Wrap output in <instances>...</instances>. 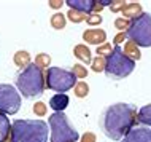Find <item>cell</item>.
Returning <instances> with one entry per match:
<instances>
[{"label":"cell","instance_id":"obj_1","mask_svg":"<svg viewBox=\"0 0 151 142\" xmlns=\"http://www.w3.org/2000/svg\"><path fill=\"white\" fill-rule=\"evenodd\" d=\"M137 115L138 112L130 104L118 102L113 104L105 110L102 126H104L105 136L111 141H122L132 128L137 126Z\"/></svg>","mask_w":151,"mask_h":142},{"label":"cell","instance_id":"obj_2","mask_svg":"<svg viewBox=\"0 0 151 142\" xmlns=\"http://www.w3.org/2000/svg\"><path fill=\"white\" fill-rule=\"evenodd\" d=\"M13 142H48V123L43 120H14L11 123Z\"/></svg>","mask_w":151,"mask_h":142},{"label":"cell","instance_id":"obj_3","mask_svg":"<svg viewBox=\"0 0 151 142\" xmlns=\"http://www.w3.org/2000/svg\"><path fill=\"white\" fill-rule=\"evenodd\" d=\"M16 88L19 90V94H22L26 99H34V97L43 94L45 88H46L43 70L32 62L29 67L22 69L18 74Z\"/></svg>","mask_w":151,"mask_h":142},{"label":"cell","instance_id":"obj_4","mask_svg":"<svg viewBox=\"0 0 151 142\" xmlns=\"http://www.w3.org/2000/svg\"><path fill=\"white\" fill-rule=\"evenodd\" d=\"M48 125L51 131V142H76L80 134L68 123V117L64 112H54L48 117Z\"/></svg>","mask_w":151,"mask_h":142},{"label":"cell","instance_id":"obj_5","mask_svg":"<svg viewBox=\"0 0 151 142\" xmlns=\"http://www.w3.org/2000/svg\"><path fill=\"white\" fill-rule=\"evenodd\" d=\"M135 69V61L129 59L124 54L121 46L115 45L113 54L107 58V67H105V74L111 80H122L129 77Z\"/></svg>","mask_w":151,"mask_h":142},{"label":"cell","instance_id":"obj_6","mask_svg":"<svg viewBox=\"0 0 151 142\" xmlns=\"http://www.w3.org/2000/svg\"><path fill=\"white\" fill-rule=\"evenodd\" d=\"M45 82H46V88L52 90L56 93H65L72 88H75L76 77L73 75L72 70H65L60 67H50L45 72Z\"/></svg>","mask_w":151,"mask_h":142},{"label":"cell","instance_id":"obj_7","mask_svg":"<svg viewBox=\"0 0 151 142\" xmlns=\"http://www.w3.org/2000/svg\"><path fill=\"white\" fill-rule=\"evenodd\" d=\"M126 34H127V38L132 40L137 46L150 48L151 46V14L143 13L137 19L130 21V27Z\"/></svg>","mask_w":151,"mask_h":142},{"label":"cell","instance_id":"obj_8","mask_svg":"<svg viewBox=\"0 0 151 142\" xmlns=\"http://www.w3.org/2000/svg\"><path fill=\"white\" fill-rule=\"evenodd\" d=\"M21 107V94L13 85L0 83V113L14 115Z\"/></svg>","mask_w":151,"mask_h":142},{"label":"cell","instance_id":"obj_9","mask_svg":"<svg viewBox=\"0 0 151 142\" xmlns=\"http://www.w3.org/2000/svg\"><path fill=\"white\" fill-rule=\"evenodd\" d=\"M121 142H151V128L135 126L122 137Z\"/></svg>","mask_w":151,"mask_h":142},{"label":"cell","instance_id":"obj_10","mask_svg":"<svg viewBox=\"0 0 151 142\" xmlns=\"http://www.w3.org/2000/svg\"><path fill=\"white\" fill-rule=\"evenodd\" d=\"M83 40L89 45L102 46L104 43H107V32L104 29H86L83 32Z\"/></svg>","mask_w":151,"mask_h":142},{"label":"cell","instance_id":"obj_11","mask_svg":"<svg viewBox=\"0 0 151 142\" xmlns=\"http://www.w3.org/2000/svg\"><path fill=\"white\" fill-rule=\"evenodd\" d=\"M65 5L68 7V10H76L81 11V13L91 14L94 5H96V0H67Z\"/></svg>","mask_w":151,"mask_h":142},{"label":"cell","instance_id":"obj_12","mask_svg":"<svg viewBox=\"0 0 151 142\" xmlns=\"http://www.w3.org/2000/svg\"><path fill=\"white\" fill-rule=\"evenodd\" d=\"M121 13H122V18L124 19L134 21V19H137L138 16L143 14V8H142V5L138 2H130L124 7V10H122Z\"/></svg>","mask_w":151,"mask_h":142},{"label":"cell","instance_id":"obj_13","mask_svg":"<svg viewBox=\"0 0 151 142\" xmlns=\"http://www.w3.org/2000/svg\"><path fill=\"white\" fill-rule=\"evenodd\" d=\"M68 102H70V99H68V96L65 93H58V94H54L50 99V107L54 112H64L67 109Z\"/></svg>","mask_w":151,"mask_h":142},{"label":"cell","instance_id":"obj_14","mask_svg":"<svg viewBox=\"0 0 151 142\" xmlns=\"http://www.w3.org/2000/svg\"><path fill=\"white\" fill-rule=\"evenodd\" d=\"M73 56H75L76 59H80L81 62H84V64H91L92 62L91 50H89L84 43H80V45H76L75 48H73Z\"/></svg>","mask_w":151,"mask_h":142},{"label":"cell","instance_id":"obj_15","mask_svg":"<svg viewBox=\"0 0 151 142\" xmlns=\"http://www.w3.org/2000/svg\"><path fill=\"white\" fill-rule=\"evenodd\" d=\"M13 62H14L18 67H21V70H22V69H26V67H29L30 64H32V59H30L29 51H26V50L16 51L14 56H13Z\"/></svg>","mask_w":151,"mask_h":142},{"label":"cell","instance_id":"obj_16","mask_svg":"<svg viewBox=\"0 0 151 142\" xmlns=\"http://www.w3.org/2000/svg\"><path fill=\"white\" fill-rule=\"evenodd\" d=\"M124 54L127 56L129 59H132V61H138V59H142V53H140V46H137L135 43L132 42V40H129V42H126V45H124Z\"/></svg>","mask_w":151,"mask_h":142},{"label":"cell","instance_id":"obj_17","mask_svg":"<svg viewBox=\"0 0 151 142\" xmlns=\"http://www.w3.org/2000/svg\"><path fill=\"white\" fill-rule=\"evenodd\" d=\"M137 121L145 126L151 128V104H146L138 110V115H137Z\"/></svg>","mask_w":151,"mask_h":142},{"label":"cell","instance_id":"obj_18","mask_svg":"<svg viewBox=\"0 0 151 142\" xmlns=\"http://www.w3.org/2000/svg\"><path fill=\"white\" fill-rule=\"evenodd\" d=\"M50 24H51L52 29L62 30V29H65V26H67V16L62 14L60 11L59 13H54L51 16V19H50Z\"/></svg>","mask_w":151,"mask_h":142},{"label":"cell","instance_id":"obj_19","mask_svg":"<svg viewBox=\"0 0 151 142\" xmlns=\"http://www.w3.org/2000/svg\"><path fill=\"white\" fill-rule=\"evenodd\" d=\"M10 133H11L10 120L6 118V115L0 113V142H5V139L10 136Z\"/></svg>","mask_w":151,"mask_h":142},{"label":"cell","instance_id":"obj_20","mask_svg":"<svg viewBox=\"0 0 151 142\" xmlns=\"http://www.w3.org/2000/svg\"><path fill=\"white\" fill-rule=\"evenodd\" d=\"M65 16H67V19H68V21H72L73 24H80V22L86 21L89 14L81 13V11H76V10H68Z\"/></svg>","mask_w":151,"mask_h":142},{"label":"cell","instance_id":"obj_21","mask_svg":"<svg viewBox=\"0 0 151 142\" xmlns=\"http://www.w3.org/2000/svg\"><path fill=\"white\" fill-rule=\"evenodd\" d=\"M35 66L37 67H40L43 70V69H50L51 66V56L50 54H46V53H40V54H37V58H35Z\"/></svg>","mask_w":151,"mask_h":142},{"label":"cell","instance_id":"obj_22","mask_svg":"<svg viewBox=\"0 0 151 142\" xmlns=\"http://www.w3.org/2000/svg\"><path fill=\"white\" fill-rule=\"evenodd\" d=\"M105 67H107V58H102V56H96L91 62V69L92 72H105Z\"/></svg>","mask_w":151,"mask_h":142},{"label":"cell","instance_id":"obj_23","mask_svg":"<svg viewBox=\"0 0 151 142\" xmlns=\"http://www.w3.org/2000/svg\"><path fill=\"white\" fill-rule=\"evenodd\" d=\"M73 93H75L76 97H80V99H83V97H86L89 94V85L86 82H78L75 85V88H73Z\"/></svg>","mask_w":151,"mask_h":142},{"label":"cell","instance_id":"obj_24","mask_svg":"<svg viewBox=\"0 0 151 142\" xmlns=\"http://www.w3.org/2000/svg\"><path fill=\"white\" fill-rule=\"evenodd\" d=\"M113 50H115V46H111V43H104L102 46H97V56H102V58H108V56L113 54Z\"/></svg>","mask_w":151,"mask_h":142},{"label":"cell","instance_id":"obj_25","mask_svg":"<svg viewBox=\"0 0 151 142\" xmlns=\"http://www.w3.org/2000/svg\"><path fill=\"white\" fill-rule=\"evenodd\" d=\"M72 72H73V75H75L76 78H80V80H83V78L88 77V69L84 67L83 64H75V66L72 67Z\"/></svg>","mask_w":151,"mask_h":142},{"label":"cell","instance_id":"obj_26","mask_svg":"<svg viewBox=\"0 0 151 142\" xmlns=\"http://www.w3.org/2000/svg\"><path fill=\"white\" fill-rule=\"evenodd\" d=\"M32 110H34V113L37 117H45V115H46V112H48V105L45 102H42V101H38V102L34 104Z\"/></svg>","mask_w":151,"mask_h":142},{"label":"cell","instance_id":"obj_27","mask_svg":"<svg viewBox=\"0 0 151 142\" xmlns=\"http://www.w3.org/2000/svg\"><path fill=\"white\" fill-rule=\"evenodd\" d=\"M115 27L119 32H127L129 27H130V21L129 19H124V18H116L115 19Z\"/></svg>","mask_w":151,"mask_h":142},{"label":"cell","instance_id":"obj_28","mask_svg":"<svg viewBox=\"0 0 151 142\" xmlns=\"http://www.w3.org/2000/svg\"><path fill=\"white\" fill-rule=\"evenodd\" d=\"M127 5V3L124 2V0H111V5H110V10H111V13H119V11L124 10V7Z\"/></svg>","mask_w":151,"mask_h":142},{"label":"cell","instance_id":"obj_29","mask_svg":"<svg viewBox=\"0 0 151 142\" xmlns=\"http://www.w3.org/2000/svg\"><path fill=\"white\" fill-rule=\"evenodd\" d=\"M102 21H104L102 16L100 14H94V13H91L88 16V19H86V22L89 24V26H100Z\"/></svg>","mask_w":151,"mask_h":142},{"label":"cell","instance_id":"obj_30","mask_svg":"<svg viewBox=\"0 0 151 142\" xmlns=\"http://www.w3.org/2000/svg\"><path fill=\"white\" fill-rule=\"evenodd\" d=\"M80 142H97V139H96V134L94 133H84L83 136L80 137Z\"/></svg>","mask_w":151,"mask_h":142},{"label":"cell","instance_id":"obj_31","mask_svg":"<svg viewBox=\"0 0 151 142\" xmlns=\"http://www.w3.org/2000/svg\"><path fill=\"white\" fill-rule=\"evenodd\" d=\"M126 38H127V34H126V32H118V34L115 35V38H113V42H115V45L119 46Z\"/></svg>","mask_w":151,"mask_h":142},{"label":"cell","instance_id":"obj_32","mask_svg":"<svg viewBox=\"0 0 151 142\" xmlns=\"http://www.w3.org/2000/svg\"><path fill=\"white\" fill-rule=\"evenodd\" d=\"M62 5H65V2H62V0H50L48 2V7L52 8V10H60Z\"/></svg>","mask_w":151,"mask_h":142}]
</instances>
